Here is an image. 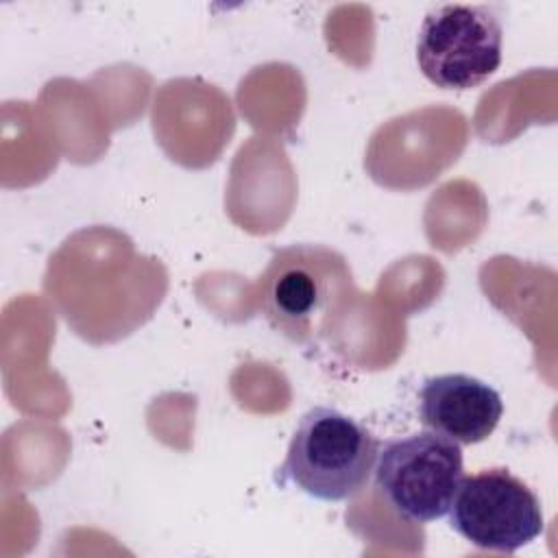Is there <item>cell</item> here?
<instances>
[{"instance_id":"obj_1","label":"cell","mask_w":558,"mask_h":558,"mask_svg":"<svg viewBox=\"0 0 558 558\" xmlns=\"http://www.w3.org/2000/svg\"><path fill=\"white\" fill-rule=\"evenodd\" d=\"M377 449V438L353 416L316 405L301 416L279 477L314 499L347 501L366 486Z\"/></svg>"},{"instance_id":"obj_2","label":"cell","mask_w":558,"mask_h":558,"mask_svg":"<svg viewBox=\"0 0 558 558\" xmlns=\"http://www.w3.org/2000/svg\"><path fill=\"white\" fill-rule=\"evenodd\" d=\"M351 286L342 255L318 244H294L272 255L262 277V312L294 342H310L340 307Z\"/></svg>"},{"instance_id":"obj_3","label":"cell","mask_w":558,"mask_h":558,"mask_svg":"<svg viewBox=\"0 0 558 558\" xmlns=\"http://www.w3.org/2000/svg\"><path fill=\"white\" fill-rule=\"evenodd\" d=\"M375 484L390 508L412 523L442 519L464 477L458 442L425 429L379 445Z\"/></svg>"},{"instance_id":"obj_4","label":"cell","mask_w":558,"mask_h":558,"mask_svg":"<svg viewBox=\"0 0 558 558\" xmlns=\"http://www.w3.org/2000/svg\"><path fill=\"white\" fill-rule=\"evenodd\" d=\"M504 28L488 4H440L432 9L416 37L423 76L442 89L482 85L501 63Z\"/></svg>"},{"instance_id":"obj_5","label":"cell","mask_w":558,"mask_h":558,"mask_svg":"<svg viewBox=\"0 0 558 558\" xmlns=\"http://www.w3.org/2000/svg\"><path fill=\"white\" fill-rule=\"evenodd\" d=\"M449 525L480 549L512 554L541 536L543 508L536 493L508 469H484L462 477Z\"/></svg>"},{"instance_id":"obj_6","label":"cell","mask_w":558,"mask_h":558,"mask_svg":"<svg viewBox=\"0 0 558 558\" xmlns=\"http://www.w3.org/2000/svg\"><path fill=\"white\" fill-rule=\"evenodd\" d=\"M418 414L427 429L458 445H477L495 432L504 401L486 381L466 373H447L423 381Z\"/></svg>"}]
</instances>
